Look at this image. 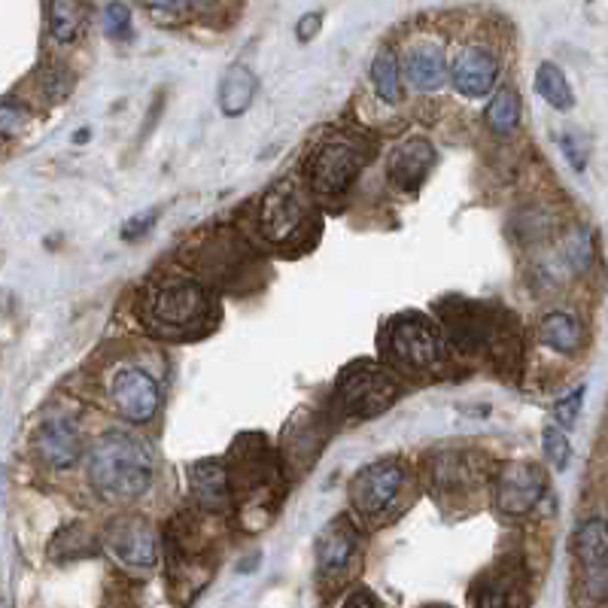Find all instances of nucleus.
<instances>
[{"label":"nucleus","instance_id":"obj_9","mask_svg":"<svg viewBox=\"0 0 608 608\" xmlns=\"http://www.w3.org/2000/svg\"><path fill=\"white\" fill-rule=\"evenodd\" d=\"M107 393L113 408L131 423H146L162 408V387L156 374L134 362H122L119 368H113Z\"/></svg>","mask_w":608,"mask_h":608},{"label":"nucleus","instance_id":"obj_3","mask_svg":"<svg viewBox=\"0 0 608 608\" xmlns=\"http://www.w3.org/2000/svg\"><path fill=\"white\" fill-rule=\"evenodd\" d=\"M256 225L268 244L274 247H292L304 244L314 235V210L311 201L292 180L274 183L256 207Z\"/></svg>","mask_w":608,"mask_h":608},{"label":"nucleus","instance_id":"obj_14","mask_svg":"<svg viewBox=\"0 0 608 608\" xmlns=\"http://www.w3.org/2000/svg\"><path fill=\"white\" fill-rule=\"evenodd\" d=\"M438 162L435 156V146L429 140H405L390 152V162H387V177L396 189L402 192H417L423 186V180L429 177L432 165Z\"/></svg>","mask_w":608,"mask_h":608},{"label":"nucleus","instance_id":"obj_26","mask_svg":"<svg viewBox=\"0 0 608 608\" xmlns=\"http://www.w3.org/2000/svg\"><path fill=\"white\" fill-rule=\"evenodd\" d=\"M517 119H520V98L514 89H502L487 107V122L496 134H511Z\"/></svg>","mask_w":608,"mask_h":608},{"label":"nucleus","instance_id":"obj_8","mask_svg":"<svg viewBox=\"0 0 608 608\" xmlns=\"http://www.w3.org/2000/svg\"><path fill=\"white\" fill-rule=\"evenodd\" d=\"M408 472L396 460H377L365 466L350 484V505L365 520H384L402 499Z\"/></svg>","mask_w":608,"mask_h":608},{"label":"nucleus","instance_id":"obj_18","mask_svg":"<svg viewBox=\"0 0 608 608\" xmlns=\"http://www.w3.org/2000/svg\"><path fill=\"white\" fill-rule=\"evenodd\" d=\"M189 478H192L195 502L204 511H213V514L228 511V505H232V481H228V472H225L222 463L204 460V463L192 466Z\"/></svg>","mask_w":608,"mask_h":608},{"label":"nucleus","instance_id":"obj_16","mask_svg":"<svg viewBox=\"0 0 608 608\" xmlns=\"http://www.w3.org/2000/svg\"><path fill=\"white\" fill-rule=\"evenodd\" d=\"M402 73L417 92H438L447 80L444 52L432 43H414L402 55Z\"/></svg>","mask_w":608,"mask_h":608},{"label":"nucleus","instance_id":"obj_2","mask_svg":"<svg viewBox=\"0 0 608 608\" xmlns=\"http://www.w3.org/2000/svg\"><path fill=\"white\" fill-rule=\"evenodd\" d=\"M156 472L152 447L134 432H107L89 453V481L110 502L143 496Z\"/></svg>","mask_w":608,"mask_h":608},{"label":"nucleus","instance_id":"obj_11","mask_svg":"<svg viewBox=\"0 0 608 608\" xmlns=\"http://www.w3.org/2000/svg\"><path fill=\"white\" fill-rule=\"evenodd\" d=\"M34 444H37L40 460L52 469H67L73 463H80V450H83L80 426H76V420L67 414L43 417Z\"/></svg>","mask_w":608,"mask_h":608},{"label":"nucleus","instance_id":"obj_32","mask_svg":"<svg viewBox=\"0 0 608 608\" xmlns=\"http://www.w3.org/2000/svg\"><path fill=\"white\" fill-rule=\"evenodd\" d=\"M19 122H25V110H19L16 98H7L4 110H0V131H4V137H13Z\"/></svg>","mask_w":608,"mask_h":608},{"label":"nucleus","instance_id":"obj_19","mask_svg":"<svg viewBox=\"0 0 608 608\" xmlns=\"http://www.w3.org/2000/svg\"><path fill=\"white\" fill-rule=\"evenodd\" d=\"M575 554L584 563L587 575L608 569V520L587 517L575 532Z\"/></svg>","mask_w":608,"mask_h":608},{"label":"nucleus","instance_id":"obj_36","mask_svg":"<svg viewBox=\"0 0 608 608\" xmlns=\"http://www.w3.org/2000/svg\"><path fill=\"white\" fill-rule=\"evenodd\" d=\"M344 608H380V602H377V596H374L371 590L359 587V590H353V593L347 596Z\"/></svg>","mask_w":608,"mask_h":608},{"label":"nucleus","instance_id":"obj_38","mask_svg":"<svg viewBox=\"0 0 608 608\" xmlns=\"http://www.w3.org/2000/svg\"><path fill=\"white\" fill-rule=\"evenodd\" d=\"M426 608H447V605H426Z\"/></svg>","mask_w":608,"mask_h":608},{"label":"nucleus","instance_id":"obj_27","mask_svg":"<svg viewBox=\"0 0 608 608\" xmlns=\"http://www.w3.org/2000/svg\"><path fill=\"white\" fill-rule=\"evenodd\" d=\"M542 444H545V456L557 466V469H566L569 460H572V444L566 438V432L560 426H545L542 432Z\"/></svg>","mask_w":608,"mask_h":608},{"label":"nucleus","instance_id":"obj_28","mask_svg":"<svg viewBox=\"0 0 608 608\" xmlns=\"http://www.w3.org/2000/svg\"><path fill=\"white\" fill-rule=\"evenodd\" d=\"M146 13L152 19H159L162 25H177V22L189 19L195 13V7L192 4H149Z\"/></svg>","mask_w":608,"mask_h":608},{"label":"nucleus","instance_id":"obj_13","mask_svg":"<svg viewBox=\"0 0 608 608\" xmlns=\"http://www.w3.org/2000/svg\"><path fill=\"white\" fill-rule=\"evenodd\" d=\"M107 545L128 566H146L149 569L159 557L156 536H152V529L143 517H122V520L110 523Z\"/></svg>","mask_w":608,"mask_h":608},{"label":"nucleus","instance_id":"obj_10","mask_svg":"<svg viewBox=\"0 0 608 608\" xmlns=\"http://www.w3.org/2000/svg\"><path fill=\"white\" fill-rule=\"evenodd\" d=\"M545 496V475L532 463H508L493 481V502L502 514H529Z\"/></svg>","mask_w":608,"mask_h":608},{"label":"nucleus","instance_id":"obj_4","mask_svg":"<svg viewBox=\"0 0 608 608\" xmlns=\"http://www.w3.org/2000/svg\"><path fill=\"white\" fill-rule=\"evenodd\" d=\"M441 314H444L441 323H444L447 344L466 356L484 353L490 359H499V350H508L514 341L511 332L499 323V317H493L478 301H463V298L444 301Z\"/></svg>","mask_w":608,"mask_h":608},{"label":"nucleus","instance_id":"obj_22","mask_svg":"<svg viewBox=\"0 0 608 608\" xmlns=\"http://www.w3.org/2000/svg\"><path fill=\"white\" fill-rule=\"evenodd\" d=\"M539 335H542V341H545L551 350H557V353H572V350L581 347V323H578V317L563 314V311L548 314V317L539 323Z\"/></svg>","mask_w":608,"mask_h":608},{"label":"nucleus","instance_id":"obj_34","mask_svg":"<svg viewBox=\"0 0 608 608\" xmlns=\"http://www.w3.org/2000/svg\"><path fill=\"white\" fill-rule=\"evenodd\" d=\"M43 89H46L49 98L61 101V98L67 95V89H70V80H67L61 70H46V73H43Z\"/></svg>","mask_w":608,"mask_h":608},{"label":"nucleus","instance_id":"obj_7","mask_svg":"<svg viewBox=\"0 0 608 608\" xmlns=\"http://www.w3.org/2000/svg\"><path fill=\"white\" fill-rule=\"evenodd\" d=\"M338 396L347 414L377 417L399 399V384L377 362H350L338 377Z\"/></svg>","mask_w":608,"mask_h":608},{"label":"nucleus","instance_id":"obj_15","mask_svg":"<svg viewBox=\"0 0 608 608\" xmlns=\"http://www.w3.org/2000/svg\"><path fill=\"white\" fill-rule=\"evenodd\" d=\"M359 548V529L350 517H335L317 536V566L323 575H338Z\"/></svg>","mask_w":608,"mask_h":608},{"label":"nucleus","instance_id":"obj_31","mask_svg":"<svg viewBox=\"0 0 608 608\" xmlns=\"http://www.w3.org/2000/svg\"><path fill=\"white\" fill-rule=\"evenodd\" d=\"M581 402H584V387H575L569 396H563V399L557 402V420H560V426H572V423L578 420Z\"/></svg>","mask_w":608,"mask_h":608},{"label":"nucleus","instance_id":"obj_23","mask_svg":"<svg viewBox=\"0 0 608 608\" xmlns=\"http://www.w3.org/2000/svg\"><path fill=\"white\" fill-rule=\"evenodd\" d=\"M536 92L554 110H572V104H575L572 86L566 83V73L557 64H551V61H542L539 70H536Z\"/></svg>","mask_w":608,"mask_h":608},{"label":"nucleus","instance_id":"obj_20","mask_svg":"<svg viewBox=\"0 0 608 608\" xmlns=\"http://www.w3.org/2000/svg\"><path fill=\"white\" fill-rule=\"evenodd\" d=\"M253 95H256V76L250 73V67L244 64H232L228 73L222 76L219 83V107L225 116H241L247 113V107L253 104Z\"/></svg>","mask_w":608,"mask_h":608},{"label":"nucleus","instance_id":"obj_17","mask_svg":"<svg viewBox=\"0 0 608 608\" xmlns=\"http://www.w3.org/2000/svg\"><path fill=\"white\" fill-rule=\"evenodd\" d=\"M429 475L435 493H466L481 481L478 463H472V456L463 450H441L429 463Z\"/></svg>","mask_w":608,"mask_h":608},{"label":"nucleus","instance_id":"obj_33","mask_svg":"<svg viewBox=\"0 0 608 608\" xmlns=\"http://www.w3.org/2000/svg\"><path fill=\"white\" fill-rule=\"evenodd\" d=\"M560 149H563V156L569 159V165H572L575 171H584L587 159H584V149H581V143H578L575 134H563V137H560Z\"/></svg>","mask_w":608,"mask_h":608},{"label":"nucleus","instance_id":"obj_12","mask_svg":"<svg viewBox=\"0 0 608 608\" xmlns=\"http://www.w3.org/2000/svg\"><path fill=\"white\" fill-rule=\"evenodd\" d=\"M450 76H453L456 92H460L463 98H484L496 86L499 61L487 46L472 43V46H463L460 52H456Z\"/></svg>","mask_w":608,"mask_h":608},{"label":"nucleus","instance_id":"obj_25","mask_svg":"<svg viewBox=\"0 0 608 608\" xmlns=\"http://www.w3.org/2000/svg\"><path fill=\"white\" fill-rule=\"evenodd\" d=\"M86 25V10L80 4H52L49 7V31L58 43H73Z\"/></svg>","mask_w":608,"mask_h":608},{"label":"nucleus","instance_id":"obj_37","mask_svg":"<svg viewBox=\"0 0 608 608\" xmlns=\"http://www.w3.org/2000/svg\"><path fill=\"white\" fill-rule=\"evenodd\" d=\"M317 28H320V16H317V13H308V16H304V19L298 22V40L308 43V40L314 37Z\"/></svg>","mask_w":608,"mask_h":608},{"label":"nucleus","instance_id":"obj_24","mask_svg":"<svg viewBox=\"0 0 608 608\" xmlns=\"http://www.w3.org/2000/svg\"><path fill=\"white\" fill-rule=\"evenodd\" d=\"M517 605V584L508 572L490 575L475 590V608H514Z\"/></svg>","mask_w":608,"mask_h":608},{"label":"nucleus","instance_id":"obj_30","mask_svg":"<svg viewBox=\"0 0 608 608\" xmlns=\"http://www.w3.org/2000/svg\"><path fill=\"white\" fill-rule=\"evenodd\" d=\"M566 259H569V265H572L575 271L587 268V262H590V244H587V235H584V232H575V235L566 241Z\"/></svg>","mask_w":608,"mask_h":608},{"label":"nucleus","instance_id":"obj_35","mask_svg":"<svg viewBox=\"0 0 608 608\" xmlns=\"http://www.w3.org/2000/svg\"><path fill=\"white\" fill-rule=\"evenodd\" d=\"M152 222H156V213H140V216H134V219H128L125 225H122V238L125 241H134V238H140L143 232H149L152 228Z\"/></svg>","mask_w":608,"mask_h":608},{"label":"nucleus","instance_id":"obj_1","mask_svg":"<svg viewBox=\"0 0 608 608\" xmlns=\"http://www.w3.org/2000/svg\"><path fill=\"white\" fill-rule=\"evenodd\" d=\"M140 314L149 332L171 341L204 335L216 320V301L210 289L189 274H162L146 283L140 295Z\"/></svg>","mask_w":608,"mask_h":608},{"label":"nucleus","instance_id":"obj_29","mask_svg":"<svg viewBox=\"0 0 608 608\" xmlns=\"http://www.w3.org/2000/svg\"><path fill=\"white\" fill-rule=\"evenodd\" d=\"M128 25H131V13H128V7H122V4H110V7H104V28H107V34H113V37H125V34H128Z\"/></svg>","mask_w":608,"mask_h":608},{"label":"nucleus","instance_id":"obj_21","mask_svg":"<svg viewBox=\"0 0 608 608\" xmlns=\"http://www.w3.org/2000/svg\"><path fill=\"white\" fill-rule=\"evenodd\" d=\"M399 76H402V61L393 55V49H387V46L377 49V55L371 61V86L384 104H396L402 98Z\"/></svg>","mask_w":608,"mask_h":608},{"label":"nucleus","instance_id":"obj_6","mask_svg":"<svg viewBox=\"0 0 608 608\" xmlns=\"http://www.w3.org/2000/svg\"><path fill=\"white\" fill-rule=\"evenodd\" d=\"M371 149L359 137L338 134L314 146L311 159H308V183L311 192L323 201L341 198L350 192L353 180L359 177L362 165H368Z\"/></svg>","mask_w":608,"mask_h":608},{"label":"nucleus","instance_id":"obj_5","mask_svg":"<svg viewBox=\"0 0 608 608\" xmlns=\"http://www.w3.org/2000/svg\"><path fill=\"white\" fill-rule=\"evenodd\" d=\"M444 332L423 314H399L384 335L387 362L405 374H429L444 359Z\"/></svg>","mask_w":608,"mask_h":608}]
</instances>
